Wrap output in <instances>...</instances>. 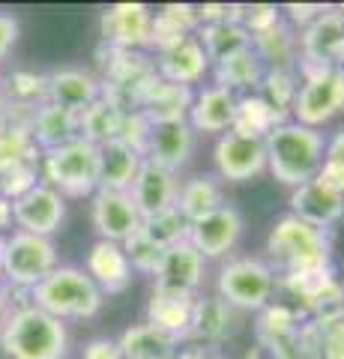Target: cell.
Returning <instances> with one entry per match:
<instances>
[{"instance_id":"cell-1","label":"cell","mask_w":344,"mask_h":359,"mask_svg":"<svg viewBox=\"0 0 344 359\" xmlns=\"http://www.w3.org/2000/svg\"><path fill=\"white\" fill-rule=\"evenodd\" d=\"M263 150L270 174L279 183L296 189L320 174L326 156V138L320 129H308L303 123L287 120L263 138Z\"/></svg>"},{"instance_id":"cell-2","label":"cell","mask_w":344,"mask_h":359,"mask_svg":"<svg viewBox=\"0 0 344 359\" xmlns=\"http://www.w3.org/2000/svg\"><path fill=\"white\" fill-rule=\"evenodd\" d=\"M0 347L9 359H66L69 332L63 320L27 299L21 306H9L6 320L0 323Z\"/></svg>"},{"instance_id":"cell-3","label":"cell","mask_w":344,"mask_h":359,"mask_svg":"<svg viewBox=\"0 0 344 359\" xmlns=\"http://www.w3.org/2000/svg\"><path fill=\"white\" fill-rule=\"evenodd\" d=\"M266 264L279 276L305 273V269H332L329 231H317L296 216H282L266 237Z\"/></svg>"},{"instance_id":"cell-4","label":"cell","mask_w":344,"mask_h":359,"mask_svg":"<svg viewBox=\"0 0 344 359\" xmlns=\"http://www.w3.org/2000/svg\"><path fill=\"white\" fill-rule=\"evenodd\" d=\"M30 302L36 309L57 320H87L96 318L105 302V294L96 287V282L84 273L81 266L57 264L42 282L27 290Z\"/></svg>"},{"instance_id":"cell-5","label":"cell","mask_w":344,"mask_h":359,"mask_svg":"<svg viewBox=\"0 0 344 359\" xmlns=\"http://www.w3.org/2000/svg\"><path fill=\"white\" fill-rule=\"evenodd\" d=\"M42 183L63 198H87L99 189V147L75 138L57 150L42 153Z\"/></svg>"},{"instance_id":"cell-6","label":"cell","mask_w":344,"mask_h":359,"mask_svg":"<svg viewBox=\"0 0 344 359\" xmlns=\"http://www.w3.org/2000/svg\"><path fill=\"white\" fill-rule=\"evenodd\" d=\"M216 287H219V297L240 314L261 311L263 306H270L273 294L279 290L275 273L261 257H234V261H228L221 266Z\"/></svg>"},{"instance_id":"cell-7","label":"cell","mask_w":344,"mask_h":359,"mask_svg":"<svg viewBox=\"0 0 344 359\" xmlns=\"http://www.w3.org/2000/svg\"><path fill=\"white\" fill-rule=\"evenodd\" d=\"M54 266H57L54 240L25 231H13L4 237V282L13 287L33 290Z\"/></svg>"},{"instance_id":"cell-8","label":"cell","mask_w":344,"mask_h":359,"mask_svg":"<svg viewBox=\"0 0 344 359\" xmlns=\"http://www.w3.org/2000/svg\"><path fill=\"white\" fill-rule=\"evenodd\" d=\"M105 60V81H102V96H108L114 105L123 111H132L141 105L147 96L150 84L159 78L156 60H150L144 51H114L108 48Z\"/></svg>"},{"instance_id":"cell-9","label":"cell","mask_w":344,"mask_h":359,"mask_svg":"<svg viewBox=\"0 0 344 359\" xmlns=\"http://www.w3.org/2000/svg\"><path fill=\"white\" fill-rule=\"evenodd\" d=\"M341 42H344V9L326 6L312 25L296 33V45H299L296 75L308 78L324 69H332L338 60Z\"/></svg>"},{"instance_id":"cell-10","label":"cell","mask_w":344,"mask_h":359,"mask_svg":"<svg viewBox=\"0 0 344 359\" xmlns=\"http://www.w3.org/2000/svg\"><path fill=\"white\" fill-rule=\"evenodd\" d=\"M341 111H344V69L332 66V69L303 78L291 108L294 123H303L308 129H320Z\"/></svg>"},{"instance_id":"cell-11","label":"cell","mask_w":344,"mask_h":359,"mask_svg":"<svg viewBox=\"0 0 344 359\" xmlns=\"http://www.w3.org/2000/svg\"><path fill=\"white\" fill-rule=\"evenodd\" d=\"M66 219V198L54 192L48 183L33 186L27 195L13 201V224L15 231L36 233V237H54Z\"/></svg>"},{"instance_id":"cell-12","label":"cell","mask_w":344,"mask_h":359,"mask_svg":"<svg viewBox=\"0 0 344 359\" xmlns=\"http://www.w3.org/2000/svg\"><path fill=\"white\" fill-rule=\"evenodd\" d=\"M242 237V212L234 204H221L219 210L207 212L198 222H188V243L195 252L209 261V257H225Z\"/></svg>"},{"instance_id":"cell-13","label":"cell","mask_w":344,"mask_h":359,"mask_svg":"<svg viewBox=\"0 0 344 359\" xmlns=\"http://www.w3.org/2000/svg\"><path fill=\"white\" fill-rule=\"evenodd\" d=\"M102 39L114 51H144L150 48L153 13L144 4H117L102 13Z\"/></svg>"},{"instance_id":"cell-14","label":"cell","mask_w":344,"mask_h":359,"mask_svg":"<svg viewBox=\"0 0 344 359\" xmlns=\"http://www.w3.org/2000/svg\"><path fill=\"white\" fill-rule=\"evenodd\" d=\"M213 159H216V171L221 180H228V183H246V180L258 177L266 168L263 138L225 132V135H219V141H216Z\"/></svg>"},{"instance_id":"cell-15","label":"cell","mask_w":344,"mask_h":359,"mask_svg":"<svg viewBox=\"0 0 344 359\" xmlns=\"http://www.w3.org/2000/svg\"><path fill=\"white\" fill-rule=\"evenodd\" d=\"M291 216L312 224L317 231H329L344 216V195L324 177H315L308 183L296 186L291 195Z\"/></svg>"},{"instance_id":"cell-16","label":"cell","mask_w":344,"mask_h":359,"mask_svg":"<svg viewBox=\"0 0 344 359\" xmlns=\"http://www.w3.org/2000/svg\"><path fill=\"white\" fill-rule=\"evenodd\" d=\"M93 228L99 240H111L123 245L141 228V212L132 204L129 192H93Z\"/></svg>"},{"instance_id":"cell-17","label":"cell","mask_w":344,"mask_h":359,"mask_svg":"<svg viewBox=\"0 0 344 359\" xmlns=\"http://www.w3.org/2000/svg\"><path fill=\"white\" fill-rule=\"evenodd\" d=\"M195 153V132L186 120L177 123H153L147 150H144V162H153L165 168V171H183Z\"/></svg>"},{"instance_id":"cell-18","label":"cell","mask_w":344,"mask_h":359,"mask_svg":"<svg viewBox=\"0 0 344 359\" xmlns=\"http://www.w3.org/2000/svg\"><path fill=\"white\" fill-rule=\"evenodd\" d=\"M204 257L195 252V245L183 240L171 245L162 257L156 278V290H174V294H192L198 297V287L204 285Z\"/></svg>"},{"instance_id":"cell-19","label":"cell","mask_w":344,"mask_h":359,"mask_svg":"<svg viewBox=\"0 0 344 359\" xmlns=\"http://www.w3.org/2000/svg\"><path fill=\"white\" fill-rule=\"evenodd\" d=\"M237 330H240V311L231 309L219 294L195 299L188 339L201 341L204 347H219V344H225L228 339H234Z\"/></svg>"},{"instance_id":"cell-20","label":"cell","mask_w":344,"mask_h":359,"mask_svg":"<svg viewBox=\"0 0 344 359\" xmlns=\"http://www.w3.org/2000/svg\"><path fill=\"white\" fill-rule=\"evenodd\" d=\"M99 96H102V81L87 69L66 66V69L46 75V102L72 111V114H81Z\"/></svg>"},{"instance_id":"cell-21","label":"cell","mask_w":344,"mask_h":359,"mask_svg":"<svg viewBox=\"0 0 344 359\" xmlns=\"http://www.w3.org/2000/svg\"><path fill=\"white\" fill-rule=\"evenodd\" d=\"M237 114V93H231L225 87L209 84L204 90H195L192 108H188L186 123L192 126V132L204 135H225L234 126Z\"/></svg>"},{"instance_id":"cell-22","label":"cell","mask_w":344,"mask_h":359,"mask_svg":"<svg viewBox=\"0 0 344 359\" xmlns=\"http://www.w3.org/2000/svg\"><path fill=\"white\" fill-rule=\"evenodd\" d=\"M177 192H180L177 174L165 171V168L153 165V162H144L135 183L129 189V198H132V204L138 207L141 219H150V216H156V212L171 210L177 204Z\"/></svg>"},{"instance_id":"cell-23","label":"cell","mask_w":344,"mask_h":359,"mask_svg":"<svg viewBox=\"0 0 344 359\" xmlns=\"http://www.w3.org/2000/svg\"><path fill=\"white\" fill-rule=\"evenodd\" d=\"M84 273L93 278L102 294H123L132 285V266L126 261V252L120 243L111 240H96L93 249L87 252V266Z\"/></svg>"},{"instance_id":"cell-24","label":"cell","mask_w":344,"mask_h":359,"mask_svg":"<svg viewBox=\"0 0 344 359\" xmlns=\"http://www.w3.org/2000/svg\"><path fill=\"white\" fill-rule=\"evenodd\" d=\"M209 69H213V66H209L198 36L183 39L180 45H174L171 51H165L156 57V72L162 81L183 84V87H195L198 81H204V75Z\"/></svg>"},{"instance_id":"cell-25","label":"cell","mask_w":344,"mask_h":359,"mask_svg":"<svg viewBox=\"0 0 344 359\" xmlns=\"http://www.w3.org/2000/svg\"><path fill=\"white\" fill-rule=\"evenodd\" d=\"M42 153L33 144L30 135V114L15 108H6L0 114V174L21 162H39Z\"/></svg>"},{"instance_id":"cell-26","label":"cell","mask_w":344,"mask_h":359,"mask_svg":"<svg viewBox=\"0 0 344 359\" xmlns=\"http://www.w3.org/2000/svg\"><path fill=\"white\" fill-rule=\"evenodd\" d=\"M192 294H174V290H156L153 287L147 302V323L162 332L174 335L177 341L188 339V327H192V311H195Z\"/></svg>"},{"instance_id":"cell-27","label":"cell","mask_w":344,"mask_h":359,"mask_svg":"<svg viewBox=\"0 0 344 359\" xmlns=\"http://www.w3.org/2000/svg\"><path fill=\"white\" fill-rule=\"evenodd\" d=\"M144 165V156L126 147L123 141H108L99 147V189L105 192H129Z\"/></svg>"},{"instance_id":"cell-28","label":"cell","mask_w":344,"mask_h":359,"mask_svg":"<svg viewBox=\"0 0 344 359\" xmlns=\"http://www.w3.org/2000/svg\"><path fill=\"white\" fill-rule=\"evenodd\" d=\"M30 135H33V144L39 147V153L57 150L63 144L78 138V114L57 108L51 102H42L30 114Z\"/></svg>"},{"instance_id":"cell-29","label":"cell","mask_w":344,"mask_h":359,"mask_svg":"<svg viewBox=\"0 0 344 359\" xmlns=\"http://www.w3.org/2000/svg\"><path fill=\"white\" fill-rule=\"evenodd\" d=\"M195 99V87H183V84H171V81H156L150 84L147 96L141 99L138 111L147 114L150 123H177L188 117V108H192Z\"/></svg>"},{"instance_id":"cell-30","label":"cell","mask_w":344,"mask_h":359,"mask_svg":"<svg viewBox=\"0 0 344 359\" xmlns=\"http://www.w3.org/2000/svg\"><path fill=\"white\" fill-rule=\"evenodd\" d=\"M117 347L120 359H177V353H180V341L168 332L150 327L147 320L129 327L117 339Z\"/></svg>"},{"instance_id":"cell-31","label":"cell","mask_w":344,"mask_h":359,"mask_svg":"<svg viewBox=\"0 0 344 359\" xmlns=\"http://www.w3.org/2000/svg\"><path fill=\"white\" fill-rule=\"evenodd\" d=\"M213 78H216V87H225L231 93L237 96H246V93H254L261 84V78L266 72V66L261 63V57L249 48H242L237 54H231L221 63H213Z\"/></svg>"},{"instance_id":"cell-32","label":"cell","mask_w":344,"mask_h":359,"mask_svg":"<svg viewBox=\"0 0 344 359\" xmlns=\"http://www.w3.org/2000/svg\"><path fill=\"white\" fill-rule=\"evenodd\" d=\"M252 51L258 54L266 69H296V57H299L296 30L282 18L270 30L252 36Z\"/></svg>"},{"instance_id":"cell-33","label":"cell","mask_w":344,"mask_h":359,"mask_svg":"<svg viewBox=\"0 0 344 359\" xmlns=\"http://www.w3.org/2000/svg\"><path fill=\"white\" fill-rule=\"evenodd\" d=\"M221 204H228L225 201V189L216 177L209 174H201V177H192L180 183V192H177V210H180V216L186 222H198L207 212L219 210Z\"/></svg>"},{"instance_id":"cell-34","label":"cell","mask_w":344,"mask_h":359,"mask_svg":"<svg viewBox=\"0 0 344 359\" xmlns=\"http://www.w3.org/2000/svg\"><path fill=\"white\" fill-rule=\"evenodd\" d=\"M120 120H123V108L114 105L108 96H99L93 105H87L78 114V138L93 144V147L117 141Z\"/></svg>"},{"instance_id":"cell-35","label":"cell","mask_w":344,"mask_h":359,"mask_svg":"<svg viewBox=\"0 0 344 359\" xmlns=\"http://www.w3.org/2000/svg\"><path fill=\"white\" fill-rule=\"evenodd\" d=\"M291 117L282 114L263 102L258 93H246V96H237V114H234V126L231 132L237 135H249V138H266L275 126H282Z\"/></svg>"},{"instance_id":"cell-36","label":"cell","mask_w":344,"mask_h":359,"mask_svg":"<svg viewBox=\"0 0 344 359\" xmlns=\"http://www.w3.org/2000/svg\"><path fill=\"white\" fill-rule=\"evenodd\" d=\"M198 42H201V48L207 54L209 66L213 63H221L231 54H237L242 48H249L252 45V36L246 30H242L237 21H221V25H201L198 27Z\"/></svg>"},{"instance_id":"cell-37","label":"cell","mask_w":344,"mask_h":359,"mask_svg":"<svg viewBox=\"0 0 344 359\" xmlns=\"http://www.w3.org/2000/svg\"><path fill=\"white\" fill-rule=\"evenodd\" d=\"M305 318L299 314L296 309H291L287 302H270L258 311V339L263 341V347H273V344H282L287 339H294L299 323Z\"/></svg>"},{"instance_id":"cell-38","label":"cell","mask_w":344,"mask_h":359,"mask_svg":"<svg viewBox=\"0 0 344 359\" xmlns=\"http://www.w3.org/2000/svg\"><path fill=\"white\" fill-rule=\"evenodd\" d=\"M0 87H4L6 108L25 111V114H33V111L46 102V75L15 69L6 78V84H0Z\"/></svg>"},{"instance_id":"cell-39","label":"cell","mask_w":344,"mask_h":359,"mask_svg":"<svg viewBox=\"0 0 344 359\" xmlns=\"http://www.w3.org/2000/svg\"><path fill=\"white\" fill-rule=\"evenodd\" d=\"M296 90H299L296 69H266L254 93H258L270 108H275V111H282V114L291 117Z\"/></svg>"},{"instance_id":"cell-40","label":"cell","mask_w":344,"mask_h":359,"mask_svg":"<svg viewBox=\"0 0 344 359\" xmlns=\"http://www.w3.org/2000/svg\"><path fill=\"white\" fill-rule=\"evenodd\" d=\"M138 231H141L150 243H156L159 249L168 252L171 245L183 243V240L188 237V222L180 216V210L171 207V210L156 212V216H150V219H141V228H138Z\"/></svg>"},{"instance_id":"cell-41","label":"cell","mask_w":344,"mask_h":359,"mask_svg":"<svg viewBox=\"0 0 344 359\" xmlns=\"http://www.w3.org/2000/svg\"><path fill=\"white\" fill-rule=\"evenodd\" d=\"M303 309H305L303 318L317 320V323L344 320V282H341L338 276H332L315 297H308L303 302Z\"/></svg>"},{"instance_id":"cell-42","label":"cell","mask_w":344,"mask_h":359,"mask_svg":"<svg viewBox=\"0 0 344 359\" xmlns=\"http://www.w3.org/2000/svg\"><path fill=\"white\" fill-rule=\"evenodd\" d=\"M123 252H126L132 273H138V276H156L162 266V257H165V249H159L156 243H150L141 231H135L123 243Z\"/></svg>"},{"instance_id":"cell-43","label":"cell","mask_w":344,"mask_h":359,"mask_svg":"<svg viewBox=\"0 0 344 359\" xmlns=\"http://www.w3.org/2000/svg\"><path fill=\"white\" fill-rule=\"evenodd\" d=\"M42 183V168L39 162H21V165H13L9 171L0 174V195H4L9 204L18 201L21 195H27L33 186Z\"/></svg>"},{"instance_id":"cell-44","label":"cell","mask_w":344,"mask_h":359,"mask_svg":"<svg viewBox=\"0 0 344 359\" xmlns=\"http://www.w3.org/2000/svg\"><path fill=\"white\" fill-rule=\"evenodd\" d=\"M336 276L332 269H305V273H291V276H279L275 278V285L282 290H287L294 299L305 302L308 297H315L320 287H324L329 278Z\"/></svg>"},{"instance_id":"cell-45","label":"cell","mask_w":344,"mask_h":359,"mask_svg":"<svg viewBox=\"0 0 344 359\" xmlns=\"http://www.w3.org/2000/svg\"><path fill=\"white\" fill-rule=\"evenodd\" d=\"M237 25L249 33V36H258V33L270 30L273 25L282 21V6L273 4H237Z\"/></svg>"},{"instance_id":"cell-46","label":"cell","mask_w":344,"mask_h":359,"mask_svg":"<svg viewBox=\"0 0 344 359\" xmlns=\"http://www.w3.org/2000/svg\"><path fill=\"white\" fill-rule=\"evenodd\" d=\"M150 132H153V123L147 120V114L138 111V108H132V111H123L117 141H123L126 147H132L135 153L144 156V150H147V141H150Z\"/></svg>"},{"instance_id":"cell-47","label":"cell","mask_w":344,"mask_h":359,"mask_svg":"<svg viewBox=\"0 0 344 359\" xmlns=\"http://www.w3.org/2000/svg\"><path fill=\"white\" fill-rule=\"evenodd\" d=\"M192 33H186L180 25H174L168 15L153 13V27H150V48H156V57L165 51H171L174 45H180L183 39H188Z\"/></svg>"},{"instance_id":"cell-48","label":"cell","mask_w":344,"mask_h":359,"mask_svg":"<svg viewBox=\"0 0 344 359\" xmlns=\"http://www.w3.org/2000/svg\"><path fill=\"white\" fill-rule=\"evenodd\" d=\"M320 177L329 180V183L344 195V129H338V132L326 141V156H324V168H320Z\"/></svg>"},{"instance_id":"cell-49","label":"cell","mask_w":344,"mask_h":359,"mask_svg":"<svg viewBox=\"0 0 344 359\" xmlns=\"http://www.w3.org/2000/svg\"><path fill=\"white\" fill-rule=\"evenodd\" d=\"M320 327H324V339H320L317 359H344V320L320 323Z\"/></svg>"},{"instance_id":"cell-50","label":"cell","mask_w":344,"mask_h":359,"mask_svg":"<svg viewBox=\"0 0 344 359\" xmlns=\"http://www.w3.org/2000/svg\"><path fill=\"white\" fill-rule=\"evenodd\" d=\"M326 6H320V4H287V6H282V18L287 21V25H291L294 30L299 27H308L312 25V21L324 13Z\"/></svg>"},{"instance_id":"cell-51","label":"cell","mask_w":344,"mask_h":359,"mask_svg":"<svg viewBox=\"0 0 344 359\" xmlns=\"http://www.w3.org/2000/svg\"><path fill=\"white\" fill-rule=\"evenodd\" d=\"M198 18H201V25L234 21L237 18V4H204V6H198Z\"/></svg>"},{"instance_id":"cell-52","label":"cell","mask_w":344,"mask_h":359,"mask_svg":"<svg viewBox=\"0 0 344 359\" xmlns=\"http://www.w3.org/2000/svg\"><path fill=\"white\" fill-rule=\"evenodd\" d=\"M81 359H120V347L114 339H93L84 347Z\"/></svg>"},{"instance_id":"cell-53","label":"cell","mask_w":344,"mask_h":359,"mask_svg":"<svg viewBox=\"0 0 344 359\" xmlns=\"http://www.w3.org/2000/svg\"><path fill=\"white\" fill-rule=\"evenodd\" d=\"M18 42V21L13 15L0 13V60L13 51V45Z\"/></svg>"},{"instance_id":"cell-54","label":"cell","mask_w":344,"mask_h":359,"mask_svg":"<svg viewBox=\"0 0 344 359\" xmlns=\"http://www.w3.org/2000/svg\"><path fill=\"white\" fill-rule=\"evenodd\" d=\"M177 359H225L219 353V347H188V351H180Z\"/></svg>"},{"instance_id":"cell-55","label":"cell","mask_w":344,"mask_h":359,"mask_svg":"<svg viewBox=\"0 0 344 359\" xmlns=\"http://www.w3.org/2000/svg\"><path fill=\"white\" fill-rule=\"evenodd\" d=\"M6 228H13V204L0 195V231H6ZM4 237V233H0Z\"/></svg>"},{"instance_id":"cell-56","label":"cell","mask_w":344,"mask_h":359,"mask_svg":"<svg viewBox=\"0 0 344 359\" xmlns=\"http://www.w3.org/2000/svg\"><path fill=\"white\" fill-rule=\"evenodd\" d=\"M6 314H9V294H6V287L0 285V323L6 320Z\"/></svg>"},{"instance_id":"cell-57","label":"cell","mask_w":344,"mask_h":359,"mask_svg":"<svg viewBox=\"0 0 344 359\" xmlns=\"http://www.w3.org/2000/svg\"><path fill=\"white\" fill-rule=\"evenodd\" d=\"M0 285H4V237H0Z\"/></svg>"},{"instance_id":"cell-58","label":"cell","mask_w":344,"mask_h":359,"mask_svg":"<svg viewBox=\"0 0 344 359\" xmlns=\"http://www.w3.org/2000/svg\"><path fill=\"white\" fill-rule=\"evenodd\" d=\"M338 69H344V42H341V51H338V60H336Z\"/></svg>"},{"instance_id":"cell-59","label":"cell","mask_w":344,"mask_h":359,"mask_svg":"<svg viewBox=\"0 0 344 359\" xmlns=\"http://www.w3.org/2000/svg\"><path fill=\"white\" fill-rule=\"evenodd\" d=\"M6 111V99H4V87H0V114Z\"/></svg>"}]
</instances>
